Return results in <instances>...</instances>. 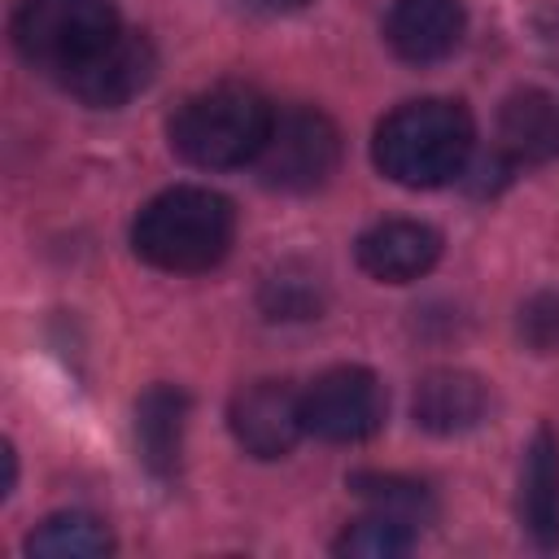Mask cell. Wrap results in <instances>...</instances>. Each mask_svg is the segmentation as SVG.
Segmentation results:
<instances>
[{"label":"cell","instance_id":"2e32d148","mask_svg":"<svg viewBox=\"0 0 559 559\" xmlns=\"http://www.w3.org/2000/svg\"><path fill=\"white\" fill-rule=\"evenodd\" d=\"M349 489L358 498L371 502V511H384V515H397L406 524H428L437 515V502H432V489L419 485V480H406V476H380V472H354L349 476Z\"/></svg>","mask_w":559,"mask_h":559},{"label":"cell","instance_id":"52a82bcc","mask_svg":"<svg viewBox=\"0 0 559 559\" xmlns=\"http://www.w3.org/2000/svg\"><path fill=\"white\" fill-rule=\"evenodd\" d=\"M153 70H157V52H153L148 35L118 31L100 52H92L83 66H74L70 74H61V83L70 87V96H79L92 109H118L135 92L148 87Z\"/></svg>","mask_w":559,"mask_h":559},{"label":"cell","instance_id":"9a60e30c","mask_svg":"<svg viewBox=\"0 0 559 559\" xmlns=\"http://www.w3.org/2000/svg\"><path fill=\"white\" fill-rule=\"evenodd\" d=\"M26 550L48 559H100L114 550V533L87 511H57L26 537Z\"/></svg>","mask_w":559,"mask_h":559},{"label":"cell","instance_id":"3957f363","mask_svg":"<svg viewBox=\"0 0 559 559\" xmlns=\"http://www.w3.org/2000/svg\"><path fill=\"white\" fill-rule=\"evenodd\" d=\"M275 109L249 83H214L179 105L170 118V148L201 170H227L258 162L271 135Z\"/></svg>","mask_w":559,"mask_h":559},{"label":"cell","instance_id":"e0dca14e","mask_svg":"<svg viewBox=\"0 0 559 559\" xmlns=\"http://www.w3.org/2000/svg\"><path fill=\"white\" fill-rule=\"evenodd\" d=\"M415 542V524L397 520V515H384V511H371L362 520H354L341 542H336V555H358V559H393V555H406Z\"/></svg>","mask_w":559,"mask_h":559},{"label":"cell","instance_id":"ac0fdd59","mask_svg":"<svg viewBox=\"0 0 559 559\" xmlns=\"http://www.w3.org/2000/svg\"><path fill=\"white\" fill-rule=\"evenodd\" d=\"M319 306H323L319 275L297 271V266H284V271L271 275L266 288H262V310H266V319H310V314H319Z\"/></svg>","mask_w":559,"mask_h":559},{"label":"cell","instance_id":"9c48e42d","mask_svg":"<svg viewBox=\"0 0 559 559\" xmlns=\"http://www.w3.org/2000/svg\"><path fill=\"white\" fill-rule=\"evenodd\" d=\"M358 266L384 284H411L441 258V236L415 218H384L358 236Z\"/></svg>","mask_w":559,"mask_h":559},{"label":"cell","instance_id":"7a4b0ae2","mask_svg":"<svg viewBox=\"0 0 559 559\" xmlns=\"http://www.w3.org/2000/svg\"><path fill=\"white\" fill-rule=\"evenodd\" d=\"M236 236V214L223 192L210 188H166L157 192L131 223V245L135 253L175 275L210 271L227 258Z\"/></svg>","mask_w":559,"mask_h":559},{"label":"cell","instance_id":"d6986e66","mask_svg":"<svg viewBox=\"0 0 559 559\" xmlns=\"http://www.w3.org/2000/svg\"><path fill=\"white\" fill-rule=\"evenodd\" d=\"M520 336L537 354H555L559 349V293H537V297L524 301V310H520Z\"/></svg>","mask_w":559,"mask_h":559},{"label":"cell","instance_id":"7c38bea8","mask_svg":"<svg viewBox=\"0 0 559 559\" xmlns=\"http://www.w3.org/2000/svg\"><path fill=\"white\" fill-rule=\"evenodd\" d=\"M520 520L542 550L559 546V437L550 428H537L524 450Z\"/></svg>","mask_w":559,"mask_h":559},{"label":"cell","instance_id":"ba28073f","mask_svg":"<svg viewBox=\"0 0 559 559\" xmlns=\"http://www.w3.org/2000/svg\"><path fill=\"white\" fill-rule=\"evenodd\" d=\"M231 432L245 454L253 459H284L297 437L306 432L301 419V393H293L284 380H258L231 397Z\"/></svg>","mask_w":559,"mask_h":559},{"label":"cell","instance_id":"4fadbf2b","mask_svg":"<svg viewBox=\"0 0 559 559\" xmlns=\"http://www.w3.org/2000/svg\"><path fill=\"white\" fill-rule=\"evenodd\" d=\"M183 428H188V393L175 384H153L135 402V445L153 476H175L183 454Z\"/></svg>","mask_w":559,"mask_h":559},{"label":"cell","instance_id":"8992f818","mask_svg":"<svg viewBox=\"0 0 559 559\" xmlns=\"http://www.w3.org/2000/svg\"><path fill=\"white\" fill-rule=\"evenodd\" d=\"M384 406V384L367 367H332L301 393L306 432L336 445H354L380 432Z\"/></svg>","mask_w":559,"mask_h":559},{"label":"cell","instance_id":"277c9868","mask_svg":"<svg viewBox=\"0 0 559 559\" xmlns=\"http://www.w3.org/2000/svg\"><path fill=\"white\" fill-rule=\"evenodd\" d=\"M13 48L52 74H70L92 52H100L118 31V9L109 0H22L13 9Z\"/></svg>","mask_w":559,"mask_h":559},{"label":"cell","instance_id":"5bb4252c","mask_svg":"<svg viewBox=\"0 0 559 559\" xmlns=\"http://www.w3.org/2000/svg\"><path fill=\"white\" fill-rule=\"evenodd\" d=\"M498 144L511 162H524V166H542V162L559 157V105H555V96H546L537 87L507 96V105L498 114Z\"/></svg>","mask_w":559,"mask_h":559},{"label":"cell","instance_id":"5b68a950","mask_svg":"<svg viewBox=\"0 0 559 559\" xmlns=\"http://www.w3.org/2000/svg\"><path fill=\"white\" fill-rule=\"evenodd\" d=\"M336 162H341V135H336L332 118L319 109H306V105L280 109L271 122V135L258 153L262 183H271L280 192H310V188L328 183Z\"/></svg>","mask_w":559,"mask_h":559},{"label":"cell","instance_id":"ffe728a7","mask_svg":"<svg viewBox=\"0 0 559 559\" xmlns=\"http://www.w3.org/2000/svg\"><path fill=\"white\" fill-rule=\"evenodd\" d=\"M245 9H258V13H293V9H301V4H310V0H240Z\"/></svg>","mask_w":559,"mask_h":559},{"label":"cell","instance_id":"30bf717a","mask_svg":"<svg viewBox=\"0 0 559 559\" xmlns=\"http://www.w3.org/2000/svg\"><path fill=\"white\" fill-rule=\"evenodd\" d=\"M463 26L467 17L459 0H397L384 17V39L402 61L428 66L459 48Z\"/></svg>","mask_w":559,"mask_h":559},{"label":"cell","instance_id":"6da1fadb","mask_svg":"<svg viewBox=\"0 0 559 559\" xmlns=\"http://www.w3.org/2000/svg\"><path fill=\"white\" fill-rule=\"evenodd\" d=\"M371 157L402 188H441L472 157V114L441 96L406 100L376 127Z\"/></svg>","mask_w":559,"mask_h":559},{"label":"cell","instance_id":"8fae6325","mask_svg":"<svg viewBox=\"0 0 559 559\" xmlns=\"http://www.w3.org/2000/svg\"><path fill=\"white\" fill-rule=\"evenodd\" d=\"M415 424L437 432V437H454V432H467L476 428L485 415H489V384L472 371H459V367H441V371H428L419 384H415Z\"/></svg>","mask_w":559,"mask_h":559}]
</instances>
